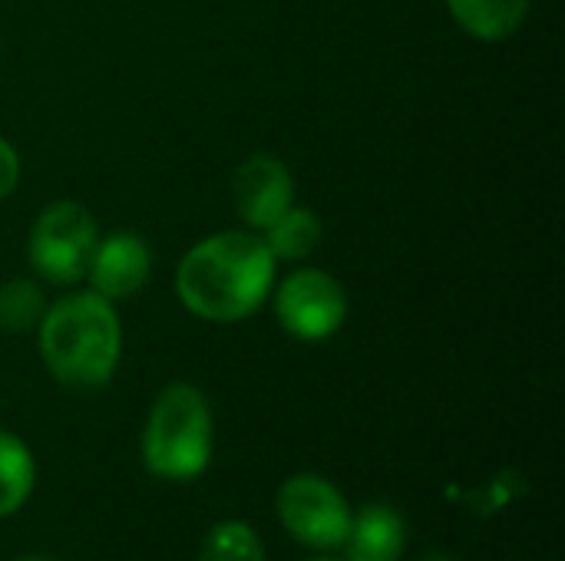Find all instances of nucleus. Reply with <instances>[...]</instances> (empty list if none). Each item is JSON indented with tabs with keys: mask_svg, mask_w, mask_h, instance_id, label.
<instances>
[{
	"mask_svg": "<svg viewBox=\"0 0 565 561\" xmlns=\"http://www.w3.org/2000/svg\"><path fill=\"white\" fill-rule=\"evenodd\" d=\"M278 261L258 231H215L192 245L175 268V294L189 314L209 324L252 317L275 288Z\"/></svg>",
	"mask_w": 565,
	"mask_h": 561,
	"instance_id": "obj_1",
	"label": "nucleus"
},
{
	"mask_svg": "<svg viewBox=\"0 0 565 561\" xmlns=\"http://www.w3.org/2000/svg\"><path fill=\"white\" fill-rule=\"evenodd\" d=\"M36 337L50 377L70 390L106 387L122 357L116 304L96 291H76L46 304Z\"/></svg>",
	"mask_w": 565,
	"mask_h": 561,
	"instance_id": "obj_2",
	"label": "nucleus"
},
{
	"mask_svg": "<svg viewBox=\"0 0 565 561\" xmlns=\"http://www.w3.org/2000/svg\"><path fill=\"white\" fill-rule=\"evenodd\" d=\"M215 453V420L209 397L195 384H169L142 427V463L166 483L199 479Z\"/></svg>",
	"mask_w": 565,
	"mask_h": 561,
	"instance_id": "obj_3",
	"label": "nucleus"
},
{
	"mask_svg": "<svg viewBox=\"0 0 565 561\" xmlns=\"http://www.w3.org/2000/svg\"><path fill=\"white\" fill-rule=\"evenodd\" d=\"M275 509H278L285 532L298 546H305L318 555L341 552L351 519H354L348 496L331 479H324L318 473L288 476L275 496Z\"/></svg>",
	"mask_w": 565,
	"mask_h": 561,
	"instance_id": "obj_4",
	"label": "nucleus"
},
{
	"mask_svg": "<svg viewBox=\"0 0 565 561\" xmlns=\"http://www.w3.org/2000/svg\"><path fill=\"white\" fill-rule=\"evenodd\" d=\"M96 241H99V228L89 208L63 198V202H50L36 215L30 228L26 258L43 281L76 284L79 278H86Z\"/></svg>",
	"mask_w": 565,
	"mask_h": 561,
	"instance_id": "obj_5",
	"label": "nucleus"
},
{
	"mask_svg": "<svg viewBox=\"0 0 565 561\" xmlns=\"http://www.w3.org/2000/svg\"><path fill=\"white\" fill-rule=\"evenodd\" d=\"M348 291L321 268H298L275 288V317L295 341H328L348 321Z\"/></svg>",
	"mask_w": 565,
	"mask_h": 561,
	"instance_id": "obj_6",
	"label": "nucleus"
},
{
	"mask_svg": "<svg viewBox=\"0 0 565 561\" xmlns=\"http://www.w3.org/2000/svg\"><path fill=\"white\" fill-rule=\"evenodd\" d=\"M232 198L238 218L248 231H265L275 218H281L295 205V179L291 169L268 152H255L238 162L232 175Z\"/></svg>",
	"mask_w": 565,
	"mask_h": 561,
	"instance_id": "obj_7",
	"label": "nucleus"
},
{
	"mask_svg": "<svg viewBox=\"0 0 565 561\" xmlns=\"http://www.w3.org/2000/svg\"><path fill=\"white\" fill-rule=\"evenodd\" d=\"M152 274V251L142 235L136 231H109L99 235L86 278L89 291L103 294L106 301H126L132 298Z\"/></svg>",
	"mask_w": 565,
	"mask_h": 561,
	"instance_id": "obj_8",
	"label": "nucleus"
},
{
	"mask_svg": "<svg viewBox=\"0 0 565 561\" xmlns=\"http://www.w3.org/2000/svg\"><path fill=\"white\" fill-rule=\"evenodd\" d=\"M407 539L411 532L404 516L387 503H371L354 513L341 552L344 561H401Z\"/></svg>",
	"mask_w": 565,
	"mask_h": 561,
	"instance_id": "obj_9",
	"label": "nucleus"
},
{
	"mask_svg": "<svg viewBox=\"0 0 565 561\" xmlns=\"http://www.w3.org/2000/svg\"><path fill=\"white\" fill-rule=\"evenodd\" d=\"M444 3L454 23L467 36L483 43H500L513 36L530 13V0H444Z\"/></svg>",
	"mask_w": 565,
	"mask_h": 561,
	"instance_id": "obj_10",
	"label": "nucleus"
},
{
	"mask_svg": "<svg viewBox=\"0 0 565 561\" xmlns=\"http://www.w3.org/2000/svg\"><path fill=\"white\" fill-rule=\"evenodd\" d=\"M321 235H324V225L318 212L308 205H291L281 218H275L262 231L275 261H305L321 245Z\"/></svg>",
	"mask_w": 565,
	"mask_h": 561,
	"instance_id": "obj_11",
	"label": "nucleus"
},
{
	"mask_svg": "<svg viewBox=\"0 0 565 561\" xmlns=\"http://www.w3.org/2000/svg\"><path fill=\"white\" fill-rule=\"evenodd\" d=\"M36 486V460L30 446L0 430V519L20 513Z\"/></svg>",
	"mask_w": 565,
	"mask_h": 561,
	"instance_id": "obj_12",
	"label": "nucleus"
},
{
	"mask_svg": "<svg viewBox=\"0 0 565 561\" xmlns=\"http://www.w3.org/2000/svg\"><path fill=\"white\" fill-rule=\"evenodd\" d=\"M262 536L242 519H222L209 529L199 561H265Z\"/></svg>",
	"mask_w": 565,
	"mask_h": 561,
	"instance_id": "obj_13",
	"label": "nucleus"
},
{
	"mask_svg": "<svg viewBox=\"0 0 565 561\" xmlns=\"http://www.w3.org/2000/svg\"><path fill=\"white\" fill-rule=\"evenodd\" d=\"M46 301L36 281L13 278L0 284V331L3 334H26L43 321Z\"/></svg>",
	"mask_w": 565,
	"mask_h": 561,
	"instance_id": "obj_14",
	"label": "nucleus"
},
{
	"mask_svg": "<svg viewBox=\"0 0 565 561\" xmlns=\"http://www.w3.org/2000/svg\"><path fill=\"white\" fill-rule=\"evenodd\" d=\"M17 182H20V152L0 136V202L13 195Z\"/></svg>",
	"mask_w": 565,
	"mask_h": 561,
	"instance_id": "obj_15",
	"label": "nucleus"
},
{
	"mask_svg": "<svg viewBox=\"0 0 565 561\" xmlns=\"http://www.w3.org/2000/svg\"><path fill=\"white\" fill-rule=\"evenodd\" d=\"M420 561H454L450 555H444V552H434V555H424Z\"/></svg>",
	"mask_w": 565,
	"mask_h": 561,
	"instance_id": "obj_16",
	"label": "nucleus"
},
{
	"mask_svg": "<svg viewBox=\"0 0 565 561\" xmlns=\"http://www.w3.org/2000/svg\"><path fill=\"white\" fill-rule=\"evenodd\" d=\"M13 561H56V559H50V555H20V559H13Z\"/></svg>",
	"mask_w": 565,
	"mask_h": 561,
	"instance_id": "obj_17",
	"label": "nucleus"
},
{
	"mask_svg": "<svg viewBox=\"0 0 565 561\" xmlns=\"http://www.w3.org/2000/svg\"><path fill=\"white\" fill-rule=\"evenodd\" d=\"M308 561H344V559H334V555H318V559H308Z\"/></svg>",
	"mask_w": 565,
	"mask_h": 561,
	"instance_id": "obj_18",
	"label": "nucleus"
}]
</instances>
